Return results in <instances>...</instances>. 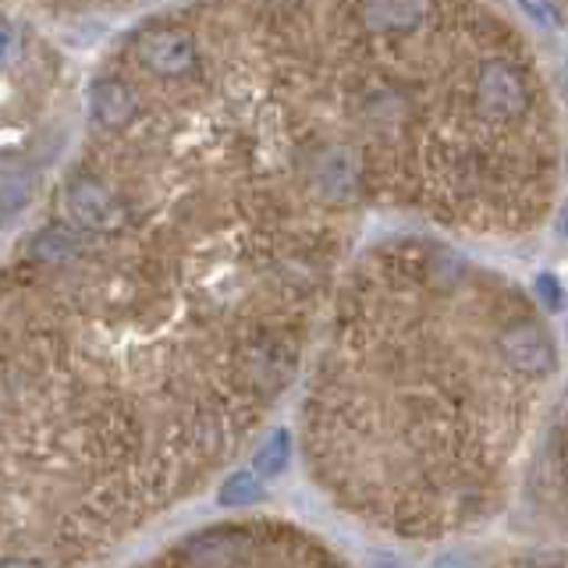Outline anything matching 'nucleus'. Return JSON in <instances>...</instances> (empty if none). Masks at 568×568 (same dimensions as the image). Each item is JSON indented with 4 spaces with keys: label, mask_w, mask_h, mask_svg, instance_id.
<instances>
[{
    "label": "nucleus",
    "mask_w": 568,
    "mask_h": 568,
    "mask_svg": "<svg viewBox=\"0 0 568 568\" xmlns=\"http://www.w3.org/2000/svg\"><path fill=\"white\" fill-rule=\"evenodd\" d=\"M135 58L160 79H178L195 64V40L185 29H146L135 40Z\"/></svg>",
    "instance_id": "obj_1"
},
{
    "label": "nucleus",
    "mask_w": 568,
    "mask_h": 568,
    "mask_svg": "<svg viewBox=\"0 0 568 568\" xmlns=\"http://www.w3.org/2000/svg\"><path fill=\"white\" fill-rule=\"evenodd\" d=\"M68 217L85 231H118L124 224V206L114 200V192L93 182V178H75L64 189Z\"/></svg>",
    "instance_id": "obj_2"
},
{
    "label": "nucleus",
    "mask_w": 568,
    "mask_h": 568,
    "mask_svg": "<svg viewBox=\"0 0 568 568\" xmlns=\"http://www.w3.org/2000/svg\"><path fill=\"white\" fill-rule=\"evenodd\" d=\"M501 352L508 355V363L515 369L529 373V377H537V373H544L550 363H555L547 334L537 324H515V327H508L501 334Z\"/></svg>",
    "instance_id": "obj_3"
},
{
    "label": "nucleus",
    "mask_w": 568,
    "mask_h": 568,
    "mask_svg": "<svg viewBox=\"0 0 568 568\" xmlns=\"http://www.w3.org/2000/svg\"><path fill=\"white\" fill-rule=\"evenodd\" d=\"M479 106L494 118L519 114L526 106V89L508 64H487L479 75Z\"/></svg>",
    "instance_id": "obj_4"
},
{
    "label": "nucleus",
    "mask_w": 568,
    "mask_h": 568,
    "mask_svg": "<svg viewBox=\"0 0 568 568\" xmlns=\"http://www.w3.org/2000/svg\"><path fill=\"white\" fill-rule=\"evenodd\" d=\"M89 111L100 129H124L135 118V93L121 79H97L89 89Z\"/></svg>",
    "instance_id": "obj_5"
},
{
    "label": "nucleus",
    "mask_w": 568,
    "mask_h": 568,
    "mask_svg": "<svg viewBox=\"0 0 568 568\" xmlns=\"http://www.w3.org/2000/svg\"><path fill=\"white\" fill-rule=\"evenodd\" d=\"M426 18V0H366L363 26L373 32H405Z\"/></svg>",
    "instance_id": "obj_6"
},
{
    "label": "nucleus",
    "mask_w": 568,
    "mask_h": 568,
    "mask_svg": "<svg viewBox=\"0 0 568 568\" xmlns=\"http://www.w3.org/2000/svg\"><path fill=\"white\" fill-rule=\"evenodd\" d=\"M316 185L331 200H348L359 185V164L348 150H327L316 164Z\"/></svg>",
    "instance_id": "obj_7"
},
{
    "label": "nucleus",
    "mask_w": 568,
    "mask_h": 568,
    "mask_svg": "<svg viewBox=\"0 0 568 568\" xmlns=\"http://www.w3.org/2000/svg\"><path fill=\"white\" fill-rule=\"evenodd\" d=\"M263 497V479L253 473V469H242V473H231L224 484H221V494H217V505L224 508H245Z\"/></svg>",
    "instance_id": "obj_8"
},
{
    "label": "nucleus",
    "mask_w": 568,
    "mask_h": 568,
    "mask_svg": "<svg viewBox=\"0 0 568 568\" xmlns=\"http://www.w3.org/2000/svg\"><path fill=\"white\" fill-rule=\"evenodd\" d=\"M288 458H292V437L288 430H277L266 437V444L256 452L253 458V473L260 479H274L277 473H284V466H288Z\"/></svg>",
    "instance_id": "obj_9"
},
{
    "label": "nucleus",
    "mask_w": 568,
    "mask_h": 568,
    "mask_svg": "<svg viewBox=\"0 0 568 568\" xmlns=\"http://www.w3.org/2000/svg\"><path fill=\"white\" fill-rule=\"evenodd\" d=\"M532 288H537V298H540V306L547 313H558L561 310V302H565V288H561V281L555 274H537V281H532Z\"/></svg>",
    "instance_id": "obj_10"
},
{
    "label": "nucleus",
    "mask_w": 568,
    "mask_h": 568,
    "mask_svg": "<svg viewBox=\"0 0 568 568\" xmlns=\"http://www.w3.org/2000/svg\"><path fill=\"white\" fill-rule=\"evenodd\" d=\"M71 239H64L61 231H43L40 239H36V253L40 256H47V260H61V256H68L71 253Z\"/></svg>",
    "instance_id": "obj_11"
},
{
    "label": "nucleus",
    "mask_w": 568,
    "mask_h": 568,
    "mask_svg": "<svg viewBox=\"0 0 568 568\" xmlns=\"http://www.w3.org/2000/svg\"><path fill=\"white\" fill-rule=\"evenodd\" d=\"M523 4V11L532 18V22H540V26H547V29H561V18H558V11L547 4V0H519Z\"/></svg>",
    "instance_id": "obj_12"
},
{
    "label": "nucleus",
    "mask_w": 568,
    "mask_h": 568,
    "mask_svg": "<svg viewBox=\"0 0 568 568\" xmlns=\"http://www.w3.org/2000/svg\"><path fill=\"white\" fill-rule=\"evenodd\" d=\"M18 53V32L8 18H0V68H8Z\"/></svg>",
    "instance_id": "obj_13"
},
{
    "label": "nucleus",
    "mask_w": 568,
    "mask_h": 568,
    "mask_svg": "<svg viewBox=\"0 0 568 568\" xmlns=\"http://www.w3.org/2000/svg\"><path fill=\"white\" fill-rule=\"evenodd\" d=\"M430 568H476V558L469 550H444V555L430 561Z\"/></svg>",
    "instance_id": "obj_14"
},
{
    "label": "nucleus",
    "mask_w": 568,
    "mask_h": 568,
    "mask_svg": "<svg viewBox=\"0 0 568 568\" xmlns=\"http://www.w3.org/2000/svg\"><path fill=\"white\" fill-rule=\"evenodd\" d=\"M0 568H43V565L32 561V558H4V561H0Z\"/></svg>",
    "instance_id": "obj_15"
},
{
    "label": "nucleus",
    "mask_w": 568,
    "mask_h": 568,
    "mask_svg": "<svg viewBox=\"0 0 568 568\" xmlns=\"http://www.w3.org/2000/svg\"><path fill=\"white\" fill-rule=\"evenodd\" d=\"M369 568H405L402 561H395V558H373L369 561Z\"/></svg>",
    "instance_id": "obj_16"
},
{
    "label": "nucleus",
    "mask_w": 568,
    "mask_h": 568,
    "mask_svg": "<svg viewBox=\"0 0 568 568\" xmlns=\"http://www.w3.org/2000/svg\"><path fill=\"white\" fill-rule=\"evenodd\" d=\"M561 235H568V206H565V213H561Z\"/></svg>",
    "instance_id": "obj_17"
}]
</instances>
